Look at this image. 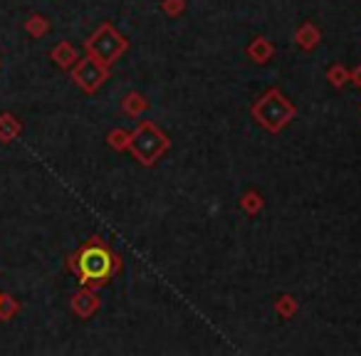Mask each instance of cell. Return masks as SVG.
<instances>
[{
    "instance_id": "cell-2",
    "label": "cell",
    "mask_w": 361,
    "mask_h": 356,
    "mask_svg": "<svg viewBox=\"0 0 361 356\" xmlns=\"http://www.w3.org/2000/svg\"><path fill=\"white\" fill-rule=\"evenodd\" d=\"M171 149V139L156 121H139L136 129L129 136V154L136 159V164L151 168L156 166Z\"/></svg>"
},
{
    "instance_id": "cell-17",
    "label": "cell",
    "mask_w": 361,
    "mask_h": 356,
    "mask_svg": "<svg viewBox=\"0 0 361 356\" xmlns=\"http://www.w3.org/2000/svg\"><path fill=\"white\" fill-rule=\"evenodd\" d=\"M129 136H131V131L116 126V129H111L109 134H106V144L114 151H119V154H124V151H129Z\"/></svg>"
},
{
    "instance_id": "cell-5",
    "label": "cell",
    "mask_w": 361,
    "mask_h": 356,
    "mask_svg": "<svg viewBox=\"0 0 361 356\" xmlns=\"http://www.w3.org/2000/svg\"><path fill=\"white\" fill-rule=\"evenodd\" d=\"M70 75H72V82H75L85 94H94V92H99L102 87H104V82L111 77V70L106 65H102L97 57L85 55L75 62Z\"/></svg>"
},
{
    "instance_id": "cell-18",
    "label": "cell",
    "mask_w": 361,
    "mask_h": 356,
    "mask_svg": "<svg viewBox=\"0 0 361 356\" xmlns=\"http://www.w3.org/2000/svg\"><path fill=\"white\" fill-rule=\"evenodd\" d=\"M161 11L169 18H180L188 11V3L186 0H161Z\"/></svg>"
},
{
    "instance_id": "cell-19",
    "label": "cell",
    "mask_w": 361,
    "mask_h": 356,
    "mask_svg": "<svg viewBox=\"0 0 361 356\" xmlns=\"http://www.w3.org/2000/svg\"><path fill=\"white\" fill-rule=\"evenodd\" d=\"M351 82L356 85V90H361V62H359V67L351 72Z\"/></svg>"
},
{
    "instance_id": "cell-1",
    "label": "cell",
    "mask_w": 361,
    "mask_h": 356,
    "mask_svg": "<svg viewBox=\"0 0 361 356\" xmlns=\"http://www.w3.org/2000/svg\"><path fill=\"white\" fill-rule=\"evenodd\" d=\"M67 270L77 275L80 285L99 290L121 272V257L114 250H109V245L102 243V238L94 235L67 257Z\"/></svg>"
},
{
    "instance_id": "cell-9",
    "label": "cell",
    "mask_w": 361,
    "mask_h": 356,
    "mask_svg": "<svg viewBox=\"0 0 361 356\" xmlns=\"http://www.w3.org/2000/svg\"><path fill=\"white\" fill-rule=\"evenodd\" d=\"M50 60L55 62L60 70H72V67H75V62L80 60V55H77V50H75V45H72V42L62 40L50 50Z\"/></svg>"
},
{
    "instance_id": "cell-16",
    "label": "cell",
    "mask_w": 361,
    "mask_h": 356,
    "mask_svg": "<svg viewBox=\"0 0 361 356\" xmlns=\"http://www.w3.org/2000/svg\"><path fill=\"white\" fill-rule=\"evenodd\" d=\"M18 312H20V302H18L13 295L0 292V321H11Z\"/></svg>"
},
{
    "instance_id": "cell-4",
    "label": "cell",
    "mask_w": 361,
    "mask_h": 356,
    "mask_svg": "<svg viewBox=\"0 0 361 356\" xmlns=\"http://www.w3.org/2000/svg\"><path fill=\"white\" fill-rule=\"evenodd\" d=\"M126 50H129V40H126L111 23H102V25L85 40L87 55L97 57V60L106 67L114 65Z\"/></svg>"
},
{
    "instance_id": "cell-14",
    "label": "cell",
    "mask_w": 361,
    "mask_h": 356,
    "mask_svg": "<svg viewBox=\"0 0 361 356\" xmlns=\"http://www.w3.org/2000/svg\"><path fill=\"white\" fill-rule=\"evenodd\" d=\"M297 312H300V302H297V297L280 295L275 300V314L280 317V319H292V317H297Z\"/></svg>"
},
{
    "instance_id": "cell-3",
    "label": "cell",
    "mask_w": 361,
    "mask_h": 356,
    "mask_svg": "<svg viewBox=\"0 0 361 356\" xmlns=\"http://www.w3.org/2000/svg\"><path fill=\"white\" fill-rule=\"evenodd\" d=\"M252 119L257 121L260 129H265L267 134H280L287 124L297 116V106L292 99H287L277 87L267 90L262 97H257L250 106Z\"/></svg>"
},
{
    "instance_id": "cell-20",
    "label": "cell",
    "mask_w": 361,
    "mask_h": 356,
    "mask_svg": "<svg viewBox=\"0 0 361 356\" xmlns=\"http://www.w3.org/2000/svg\"><path fill=\"white\" fill-rule=\"evenodd\" d=\"M359 114H361V104H359Z\"/></svg>"
},
{
    "instance_id": "cell-7",
    "label": "cell",
    "mask_w": 361,
    "mask_h": 356,
    "mask_svg": "<svg viewBox=\"0 0 361 356\" xmlns=\"http://www.w3.org/2000/svg\"><path fill=\"white\" fill-rule=\"evenodd\" d=\"M245 57L250 62H255V65H265V62H270L272 57H275V45H272V40H267L265 35H257L247 42Z\"/></svg>"
},
{
    "instance_id": "cell-8",
    "label": "cell",
    "mask_w": 361,
    "mask_h": 356,
    "mask_svg": "<svg viewBox=\"0 0 361 356\" xmlns=\"http://www.w3.org/2000/svg\"><path fill=\"white\" fill-rule=\"evenodd\" d=\"M319 42H322V30L312 20H305L295 30V45L302 52H314L319 47Z\"/></svg>"
},
{
    "instance_id": "cell-15",
    "label": "cell",
    "mask_w": 361,
    "mask_h": 356,
    "mask_svg": "<svg viewBox=\"0 0 361 356\" xmlns=\"http://www.w3.org/2000/svg\"><path fill=\"white\" fill-rule=\"evenodd\" d=\"M25 30H27V35L30 37H45L47 32H50V20H47L45 16H30L27 18V23H25Z\"/></svg>"
},
{
    "instance_id": "cell-6",
    "label": "cell",
    "mask_w": 361,
    "mask_h": 356,
    "mask_svg": "<svg viewBox=\"0 0 361 356\" xmlns=\"http://www.w3.org/2000/svg\"><path fill=\"white\" fill-rule=\"evenodd\" d=\"M99 307H102V300H99V292H97L94 287L82 285V290H77L70 300L72 314L80 317V319H92V317L99 312Z\"/></svg>"
},
{
    "instance_id": "cell-12",
    "label": "cell",
    "mask_w": 361,
    "mask_h": 356,
    "mask_svg": "<svg viewBox=\"0 0 361 356\" xmlns=\"http://www.w3.org/2000/svg\"><path fill=\"white\" fill-rule=\"evenodd\" d=\"M326 82H329L334 90H344V87L351 82V70H346L344 65L334 62V65L326 67Z\"/></svg>"
},
{
    "instance_id": "cell-10",
    "label": "cell",
    "mask_w": 361,
    "mask_h": 356,
    "mask_svg": "<svg viewBox=\"0 0 361 356\" xmlns=\"http://www.w3.org/2000/svg\"><path fill=\"white\" fill-rule=\"evenodd\" d=\"M149 109H151L149 99L141 92H129V94L121 97V111L126 116H131V119H141Z\"/></svg>"
},
{
    "instance_id": "cell-11",
    "label": "cell",
    "mask_w": 361,
    "mask_h": 356,
    "mask_svg": "<svg viewBox=\"0 0 361 356\" xmlns=\"http://www.w3.org/2000/svg\"><path fill=\"white\" fill-rule=\"evenodd\" d=\"M20 134H23L20 119L16 114H11V111H3L0 114V144H13Z\"/></svg>"
},
{
    "instance_id": "cell-13",
    "label": "cell",
    "mask_w": 361,
    "mask_h": 356,
    "mask_svg": "<svg viewBox=\"0 0 361 356\" xmlns=\"http://www.w3.org/2000/svg\"><path fill=\"white\" fill-rule=\"evenodd\" d=\"M262 208H265V198L257 191H245L240 196V211L245 213V216H260Z\"/></svg>"
}]
</instances>
